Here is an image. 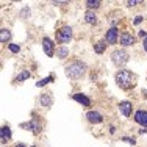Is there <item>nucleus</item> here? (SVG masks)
I'll list each match as a JSON object with an SVG mask.
<instances>
[{"mask_svg": "<svg viewBox=\"0 0 147 147\" xmlns=\"http://www.w3.org/2000/svg\"><path fill=\"white\" fill-rule=\"evenodd\" d=\"M64 72H66V77H69L71 80H78L86 74V64L83 61L75 59V61H72L71 64L66 66Z\"/></svg>", "mask_w": 147, "mask_h": 147, "instance_id": "f257e3e1", "label": "nucleus"}, {"mask_svg": "<svg viewBox=\"0 0 147 147\" xmlns=\"http://www.w3.org/2000/svg\"><path fill=\"white\" fill-rule=\"evenodd\" d=\"M116 83L119 88L122 89H130L135 86V82H133V74L127 69H122L116 74Z\"/></svg>", "mask_w": 147, "mask_h": 147, "instance_id": "f03ea898", "label": "nucleus"}, {"mask_svg": "<svg viewBox=\"0 0 147 147\" xmlns=\"http://www.w3.org/2000/svg\"><path fill=\"white\" fill-rule=\"evenodd\" d=\"M128 58H130V55H128V52L124 50V49H117V50H114L113 53H111V59H113L114 66H117V67H122V66L127 64Z\"/></svg>", "mask_w": 147, "mask_h": 147, "instance_id": "7ed1b4c3", "label": "nucleus"}, {"mask_svg": "<svg viewBox=\"0 0 147 147\" xmlns=\"http://www.w3.org/2000/svg\"><path fill=\"white\" fill-rule=\"evenodd\" d=\"M72 39V28L71 27H61L58 31H57V41L58 42H61V44H66V42H69V41Z\"/></svg>", "mask_w": 147, "mask_h": 147, "instance_id": "20e7f679", "label": "nucleus"}, {"mask_svg": "<svg viewBox=\"0 0 147 147\" xmlns=\"http://www.w3.org/2000/svg\"><path fill=\"white\" fill-rule=\"evenodd\" d=\"M117 28L116 27H113V28H110L107 31V34H105V41H107V44H116L117 42Z\"/></svg>", "mask_w": 147, "mask_h": 147, "instance_id": "39448f33", "label": "nucleus"}, {"mask_svg": "<svg viewBox=\"0 0 147 147\" xmlns=\"http://www.w3.org/2000/svg\"><path fill=\"white\" fill-rule=\"evenodd\" d=\"M20 127L22 128H28L34 133V135H38V133L41 131V124L39 122H36L34 119H30V122H27V124H20Z\"/></svg>", "mask_w": 147, "mask_h": 147, "instance_id": "423d86ee", "label": "nucleus"}, {"mask_svg": "<svg viewBox=\"0 0 147 147\" xmlns=\"http://www.w3.org/2000/svg\"><path fill=\"white\" fill-rule=\"evenodd\" d=\"M42 49H44V52H45V55H47V57H53L55 45H53V42H52L49 38H44V39H42Z\"/></svg>", "mask_w": 147, "mask_h": 147, "instance_id": "0eeeda50", "label": "nucleus"}, {"mask_svg": "<svg viewBox=\"0 0 147 147\" xmlns=\"http://www.w3.org/2000/svg\"><path fill=\"white\" fill-rule=\"evenodd\" d=\"M135 121L138 122L139 125H142V128H147V111H144V110L136 111V114H135Z\"/></svg>", "mask_w": 147, "mask_h": 147, "instance_id": "6e6552de", "label": "nucleus"}, {"mask_svg": "<svg viewBox=\"0 0 147 147\" xmlns=\"http://www.w3.org/2000/svg\"><path fill=\"white\" fill-rule=\"evenodd\" d=\"M39 103L42 105V107H45V108H50L52 105H53V97H52V94H50V92H44V94H41V97H39Z\"/></svg>", "mask_w": 147, "mask_h": 147, "instance_id": "1a4fd4ad", "label": "nucleus"}, {"mask_svg": "<svg viewBox=\"0 0 147 147\" xmlns=\"http://www.w3.org/2000/svg\"><path fill=\"white\" fill-rule=\"evenodd\" d=\"M86 119H88L91 124H100V122L103 121L102 114H100L99 111H88V114H86Z\"/></svg>", "mask_w": 147, "mask_h": 147, "instance_id": "9d476101", "label": "nucleus"}, {"mask_svg": "<svg viewBox=\"0 0 147 147\" xmlns=\"http://www.w3.org/2000/svg\"><path fill=\"white\" fill-rule=\"evenodd\" d=\"M119 110H121V113L124 114L125 117H128L131 114V103L127 102V100H124V102L119 103Z\"/></svg>", "mask_w": 147, "mask_h": 147, "instance_id": "9b49d317", "label": "nucleus"}, {"mask_svg": "<svg viewBox=\"0 0 147 147\" xmlns=\"http://www.w3.org/2000/svg\"><path fill=\"white\" fill-rule=\"evenodd\" d=\"M133 42H135V38H133L130 33H122V34H121V44L124 45V47L133 45Z\"/></svg>", "mask_w": 147, "mask_h": 147, "instance_id": "f8f14e48", "label": "nucleus"}, {"mask_svg": "<svg viewBox=\"0 0 147 147\" xmlns=\"http://www.w3.org/2000/svg\"><path fill=\"white\" fill-rule=\"evenodd\" d=\"M74 100L78 102V103H82L83 107H89V105H91L89 97H86L85 94H74Z\"/></svg>", "mask_w": 147, "mask_h": 147, "instance_id": "ddd939ff", "label": "nucleus"}, {"mask_svg": "<svg viewBox=\"0 0 147 147\" xmlns=\"http://www.w3.org/2000/svg\"><path fill=\"white\" fill-rule=\"evenodd\" d=\"M9 39H11V31L6 30V28H2V30H0V42H2V44H6Z\"/></svg>", "mask_w": 147, "mask_h": 147, "instance_id": "4468645a", "label": "nucleus"}, {"mask_svg": "<svg viewBox=\"0 0 147 147\" xmlns=\"http://www.w3.org/2000/svg\"><path fill=\"white\" fill-rule=\"evenodd\" d=\"M57 57H58L59 59H64L66 57H69V49H67V47H64V45L58 47V50H57Z\"/></svg>", "mask_w": 147, "mask_h": 147, "instance_id": "2eb2a0df", "label": "nucleus"}, {"mask_svg": "<svg viewBox=\"0 0 147 147\" xmlns=\"http://www.w3.org/2000/svg\"><path fill=\"white\" fill-rule=\"evenodd\" d=\"M85 20L88 24H92V25H94V24H97V16L89 9V11H86V14H85Z\"/></svg>", "mask_w": 147, "mask_h": 147, "instance_id": "dca6fc26", "label": "nucleus"}, {"mask_svg": "<svg viewBox=\"0 0 147 147\" xmlns=\"http://www.w3.org/2000/svg\"><path fill=\"white\" fill-rule=\"evenodd\" d=\"M105 47H107V41H99L97 44H94V52L96 53H103Z\"/></svg>", "mask_w": 147, "mask_h": 147, "instance_id": "f3484780", "label": "nucleus"}, {"mask_svg": "<svg viewBox=\"0 0 147 147\" xmlns=\"http://www.w3.org/2000/svg\"><path fill=\"white\" fill-rule=\"evenodd\" d=\"M50 82H53V75H49L47 78H42V80H39V82L36 83V86H38V88H41V86H44V85H49Z\"/></svg>", "mask_w": 147, "mask_h": 147, "instance_id": "a211bd4d", "label": "nucleus"}, {"mask_svg": "<svg viewBox=\"0 0 147 147\" xmlns=\"http://www.w3.org/2000/svg\"><path fill=\"white\" fill-rule=\"evenodd\" d=\"M2 138L3 139H9V138H11V130H9V127H6V125H3V127H2Z\"/></svg>", "mask_w": 147, "mask_h": 147, "instance_id": "6ab92c4d", "label": "nucleus"}, {"mask_svg": "<svg viewBox=\"0 0 147 147\" xmlns=\"http://www.w3.org/2000/svg\"><path fill=\"white\" fill-rule=\"evenodd\" d=\"M86 6H88L89 9L99 8V6H100V0H88V2H86Z\"/></svg>", "mask_w": 147, "mask_h": 147, "instance_id": "aec40b11", "label": "nucleus"}, {"mask_svg": "<svg viewBox=\"0 0 147 147\" xmlns=\"http://www.w3.org/2000/svg\"><path fill=\"white\" fill-rule=\"evenodd\" d=\"M30 78V72L28 71H24L22 74H19V75L16 77V82H24V80Z\"/></svg>", "mask_w": 147, "mask_h": 147, "instance_id": "412c9836", "label": "nucleus"}, {"mask_svg": "<svg viewBox=\"0 0 147 147\" xmlns=\"http://www.w3.org/2000/svg\"><path fill=\"white\" fill-rule=\"evenodd\" d=\"M8 49L13 52V53H19V50H20V47H19L17 44H9V45H8Z\"/></svg>", "mask_w": 147, "mask_h": 147, "instance_id": "4be33fe9", "label": "nucleus"}, {"mask_svg": "<svg viewBox=\"0 0 147 147\" xmlns=\"http://www.w3.org/2000/svg\"><path fill=\"white\" fill-rule=\"evenodd\" d=\"M122 141H127V142H130L131 146H135V139H133V138H128V136H124V138H122Z\"/></svg>", "mask_w": 147, "mask_h": 147, "instance_id": "5701e85b", "label": "nucleus"}, {"mask_svg": "<svg viewBox=\"0 0 147 147\" xmlns=\"http://www.w3.org/2000/svg\"><path fill=\"white\" fill-rule=\"evenodd\" d=\"M138 3H141V2H139V0H128L127 5L128 6H133V5H138Z\"/></svg>", "mask_w": 147, "mask_h": 147, "instance_id": "b1692460", "label": "nucleus"}, {"mask_svg": "<svg viewBox=\"0 0 147 147\" xmlns=\"http://www.w3.org/2000/svg\"><path fill=\"white\" fill-rule=\"evenodd\" d=\"M142 22V16H136L135 17V24H141Z\"/></svg>", "mask_w": 147, "mask_h": 147, "instance_id": "393cba45", "label": "nucleus"}, {"mask_svg": "<svg viewBox=\"0 0 147 147\" xmlns=\"http://www.w3.org/2000/svg\"><path fill=\"white\" fill-rule=\"evenodd\" d=\"M142 45H144V50L147 52V38H146V39H144V44H142Z\"/></svg>", "mask_w": 147, "mask_h": 147, "instance_id": "a878e982", "label": "nucleus"}, {"mask_svg": "<svg viewBox=\"0 0 147 147\" xmlns=\"http://www.w3.org/2000/svg\"><path fill=\"white\" fill-rule=\"evenodd\" d=\"M139 133H141V135H142V133H147V128H141V130H139Z\"/></svg>", "mask_w": 147, "mask_h": 147, "instance_id": "bb28decb", "label": "nucleus"}, {"mask_svg": "<svg viewBox=\"0 0 147 147\" xmlns=\"http://www.w3.org/2000/svg\"><path fill=\"white\" fill-rule=\"evenodd\" d=\"M142 94H144V97H146V99H147V91H146V89L142 91Z\"/></svg>", "mask_w": 147, "mask_h": 147, "instance_id": "cd10ccee", "label": "nucleus"}, {"mask_svg": "<svg viewBox=\"0 0 147 147\" xmlns=\"http://www.w3.org/2000/svg\"><path fill=\"white\" fill-rule=\"evenodd\" d=\"M16 147H25V146H24V144H17Z\"/></svg>", "mask_w": 147, "mask_h": 147, "instance_id": "c85d7f7f", "label": "nucleus"}]
</instances>
